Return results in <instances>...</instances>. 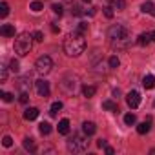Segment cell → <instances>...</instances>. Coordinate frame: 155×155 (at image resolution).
Wrapping results in <instances>:
<instances>
[{
  "label": "cell",
  "instance_id": "cell-1",
  "mask_svg": "<svg viewBox=\"0 0 155 155\" xmlns=\"http://www.w3.org/2000/svg\"><path fill=\"white\" fill-rule=\"evenodd\" d=\"M108 38H110V44L117 49H126L131 42V37H130V31L126 26L122 24H113L110 29H108Z\"/></svg>",
  "mask_w": 155,
  "mask_h": 155
},
{
  "label": "cell",
  "instance_id": "cell-2",
  "mask_svg": "<svg viewBox=\"0 0 155 155\" xmlns=\"http://www.w3.org/2000/svg\"><path fill=\"white\" fill-rule=\"evenodd\" d=\"M86 49V40H84V33L81 31H73L68 35V38L64 40V51L68 57H79L81 53H84Z\"/></svg>",
  "mask_w": 155,
  "mask_h": 155
},
{
  "label": "cell",
  "instance_id": "cell-3",
  "mask_svg": "<svg viewBox=\"0 0 155 155\" xmlns=\"http://www.w3.org/2000/svg\"><path fill=\"white\" fill-rule=\"evenodd\" d=\"M33 35L29 33H20L17 38H15V53L18 57H26L29 51H31V46H33Z\"/></svg>",
  "mask_w": 155,
  "mask_h": 155
},
{
  "label": "cell",
  "instance_id": "cell-4",
  "mask_svg": "<svg viewBox=\"0 0 155 155\" xmlns=\"http://www.w3.org/2000/svg\"><path fill=\"white\" fill-rule=\"evenodd\" d=\"M88 144H90L88 137H84V135H81V133H75V135L69 137V140H68V150L73 151V153H82V151L88 150Z\"/></svg>",
  "mask_w": 155,
  "mask_h": 155
},
{
  "label": "cell",
  "instance_id": "cell-5",
  "mask_svg": "<svg viewBox=\"0 0 155 155\" xmlns=\"http://www.w3.org/2000/svg\"><path fill=\"white\" fill-rule=\"evenodd\" d=\"M51 68H53V60H51V57H48V55L38 57L37 62H35V69H37L38 75H48V73L51 71Z\"/></svg>",
  "mask_w": 155,
  "mask_h": 155
},
{
  "label": "cell",
  "instance_id": "cell-6",
  "mask_svg": "<svg viewBox=\"0 0 155 155\" xmlns=\"http://www.w3.org/2000/svg\"><path fill=\"white\" fill-rule=\"evenodd\" d=\"M126 102H128V106H130L131 110H135V108L140 104V93L135 91V90H131V91L126 95Z\"/></svg>",
  "mask_w": 155,
  "mask_h": 155
},
{
  "label": "cell",
  "instance_id": "cell-7",
  "mask_svg": "<svg viewBox=\"0 0 155 155\" xmlns=\"http://www.w3.org/2000/svg\"><path fill=\"white\" fill-rule=\"evenodd\" d=\"M35 88H37V93L40 97H49V82H46L44 79L37 81L35 82Z\"/></svg>",
  "mask_w": 155,
  "mask_h": 155
},
{
  "label": "cell",
  "instance_id": "cell-8",
  "mask_svg": "<svg viewBox=\"0 0 155 155\" xmlns=\"http://www.w3.org/2000/svg\"><path fill=\"white\" fill-rule=\"evenodd\" d=\"M17 88H18L20 93H29V90H31V79H29V77H22V79L17 82Z\"/></svg>",
  "mask_w": 155,
  "mask_h": 155
},
{
  "label": "cell",
  "instance_id": "cell-9",
  "mask_svg": "<svg viewBox=\"0 0 155 155\" xmlns=\"http://www.w3.org/2000/svg\"><path fill=\"white\" fill-rule=\"evenodd\" d=\"M58 133H60V135H68V133H69V120H68V119L58 120Z\"/></svg>",
  "mask_w": 155,
  "mask_h": 155
},
{
  "label": "cell",
  "instance_id": "cell-10",
  "mask_svg": "<svg viewBox=\"0 0 155 155\" xmlns=\"http://www.w3.org/2000/svg\"><path fill=\"white\" fill-rule=\"evenodd\" d=\"M142 86H144L146 90H153V88H155V77H153V75H146L144 79H142Z\"/></svg>",
  "mask_w": 155,
  "mask_h": 155
},
{
  "label": "cell",
  "instance_id": "cell-11",
  "mask_svg": "<svg viewBox=\"0 0 155 155\" xmlns=\"http://www.w3.org/2000/svg\"><path fill=\"white\" fill-rule=\"evenodd\" d=\"M0 35H4V37H15V28L11 24H4L2 28H0Z\"/></svg>",
  "mask_w": 155,
  "mask_h": 155
},
{
  "label": "cell",
  "instance_id": "cell-12",
  "mask_svg": "<svg viewBox=\"0 0 155 155\" xmlns=\"http://www.w3.org/2000/svg\"><path fill=\"white\" fill-rule=\"evenodd\" d=\"M151 42V33H140L139 38H137V44L139 46H148Z\"/></svg>",
  "mask_w": 155,
  "mask_h": 155
},
{
  "label": "cell",
  "instance_id": "cell-13",
  "mask_svg": "<svg viewBox=\"0 0 155 155\" xmlns=\"http://www.w3.org/2000/svg\"><path fill=\"white\" fill-rule=\"evenodd\" d=\"M38 117V110L37 108H28L26 111H24V119L26 120H35Z\"/></svg>",
  "mask_w": 155,
  "mask_h": 155
},
{
  "label": "cell",
  "instance_id": "cell-14",
  "mask_svg": "<svg viewBox=\"0 0 155 155\" xmlns=\"http://www.w3.org/2000/svg\"><path fill=\"white\" fill-rule=\"evenodd\" d=\"M140 11H142V13H148V15H151V17H155V6H153L151 2H144V4L140 6Z\"/></svg>",
  "mask_w": 155,
  "mask_h": 155
},
{
  "label": "cell",
  "instance_id": "cell-15",
  "mask_svg": "<svg viewBox=\"0 0 155 155\" xmlns=\"http://www.w3.org/2000/svg\"><path fill=\"white\" fill-rule=\"evenodd\" d=\"M82 131H84L86 135H93V133L97 131V126H95L93 122H84V124H82Z\"/></svg>",
  "mask_w": 155,
  "mask_h": 155
},
{
  "label": "cell",
  "instance_id": "cell-16",
  "mask_svg": "<svg viewBox=\"0 0 155 155\" xmlns=\"http://www.w3.org/2000/svg\"><path fill=\"white\" fill-rule=\"evenodd\" d=\"M150 122H151L150 119H148L146 122H140V124L137 126V133H140V135H144V133H148V131H150V128H151V124H150Z\"/></svg>",
  "mask_w": 155,
  "mask_h": 155
},
{
  "label": "cell",
  "instance_id": "cell-17",
  "mask_svg": "<svg viewBox=\"0 0 155 155\" xmlns=\"http://www.w3.org/2000/svg\"><path fill=\"white\" fill-rule=\"evenodd\" d=\"M60 110H62V102L57 101V102L51 104V108H49V115H51V117H57V113H58Z\"/></svg>",
  "mask_w": 155,
  "mask_h": 155
},
{
  "label": "cell",
  "instance_id": "cell-18",
  "mask_svg": "<svg viewBox=\"0 0 155 155\" xmlns=\"http://www.w3.org/2000/svg\"><path fill=\"white\" fill-rule=\"evenodd\" d=\"M24 148H26L28 151H37V146H35V140H33L31 137H26V139H24Z\"/></svg>",
  "mask_w": 155,
  "mask_h": 155
},
{
  "label": "cell",
  "instance_id": "cell-19",
  "mask_svg": "<svg viewBox=\"0 0 155 155\" xmlns=\"http://www.w3.org/2000/svg\"><path fill=\"white\" fill-rule=\"evenodd\" d=\"M102 108H104V110H110V111H119V106H117V102H113V101H104V102H102Z\"/></svg>",
  "mask_w": 155,
  "mask_h": 155
},
{
  "label": "cell",
  "instance_id": "cell-20",
  "mask_svg": "<svg viewBox=\"0 0 155 155\" xmlns=\"http://www.w3.org/2000/svg\"><path fill=\"white\" fill-rule=\"evenodd\" d=\"M82 93H84V97L90 99V97H93V95L97 93V88H95V86H84V88H82Z\"/></svg>",
  "mask_w": 155,
  "mask_h": 155
},
{
  "label": "cell",
  "instance_id": "cell-21",
  "mask_svg": "<svg viewBox=\"0 0 155 155\" xmlns=\"http://www.w3.org/2000/svg\"><path fill=\"white\" fill-rule=\"evenodd\" d=\"M29 9H31V11H35V13H38V11H42V9H44V6H42L40 0H33V2L29 4Z\"/></svg>",
  "mask_w": 155,
  "mask_h": 155
},
{
  "label": "cell",
  "instance_id": "cell-22",
  "mask_svg": "<svg viewBox=\"0 0 155 155\" xmlns=\"http://www.w3.org/2000/svg\"><path fill=\"white\" fill-rule=\"evenodd\" d=\"M124 122H126L128 126H133V124L137 122V117H135V113H126V115H124Z\"/></svg>",
  "mask_w": 155,
  "mask_h": 155
},
{
  "label": "cell",
  "instance_id": "cell-23",
  "mask_svg": "<svg viewBox=\"0 0 155 155\" xmlns=\"http://www.w3.org/2000/svg\"><path fill=\"white\" fill-rule=\"evenodd\" d=\"M38 130H40L42 135H48V133L51 131V124H49V122H40V124H38Z\"/></svg>",
  "mask_w": 155,
  "mask_h": 155
},
{
  "label": "cell",
  "instance_id": "cell-24",
  "mask_svg": "<svg viewBox=\"0 0 155 155\" xmlns=\"http://www.w3.org/2000/svg\"><path fill=\"white\" fill-rule=\"evenodd\" d=\"M8 15H9V6H8V2H2L0 4V17L6 18Z\"/></svg>",
  "mask_w": 155,
  "mask_h": 155
},
{
  "label": "cell",
  "instance_id": "cell-25",
  "mask_svg": "<svg viewBox=\"0 0 155 155\" xmlns=\"http://www.w3.org/2000/svg\"><path fill=\"white\" fill-rule=\"evenodd\" d=\"M108 64H110V68L111 69H115V68H119V64H120V60H119V57H110V60H108Z\"/></svg>",
  "mask_w": 155,
  "mask_h": 155
},
{
  "label": "cell",
  "instance_id": "cell-26",
  "mask_svg": "<svg viewBox=\"0 0 155 155\" xmlns=\"http://www.w3.org/2000/svg\"><path fill=\"white\" fill-rule=\"evenodd\" d=\"M124 6H126V2H124V0H113V9H117V11H122V9H124Z\"/></svg>",
  "mask_w": 155,
  "mask_h": 155
},
{
  "label": "cell",
  "instance_id": "cell-27",
  "mask_svg": "<svg viewBox=\"0 0 155 155\" xmlns=\"http://www.w3.org/2000/svg\"><path fill=\"white\" fill-rule=\"evenodd\" d=\"M9 69H11L13 73H18V69H20V64H18V60H15V58H13V60L9 62Z\"/></svg>",
  "mask_w": 155,
  "mask_h": 155
},
{
  "label": "cell",
  "instance_id": "cell-28",
  "mask_svg": "<svg viewBox=\"0 0 155 155\" xmlns=\"http://www.w3.org/2000/svg\"><path fill=\"white\" fill-rule=\"evenodd\" d=\"M0 81H2V82H6L8 81V68H0Z\"/></svg>",
  "mask_w": 155,
  "mask_h": 155
},
{
  "label": "cell",
  "instance_id": "cell-29",
  "mask_svg": "<svg viewBox=\"0 0 155 155\" xmlns=\"http://www.w3.org/2000/svg\"><path fill=\"white\" fill-rule=\"evenodd\" d=\"M51 9H53V13H55V15H58V17L62 15V6H60V4H53V6H51Z\"/></svg>",
  "mask_w": 155,
  "mask_h": 155
},
{
  "label": "cell",
  "instance_id": "cell-30",
  "mask_svg": "<svg viewBox=\"0 0 155 155\" xmlns=\"http://www.w3.org/2000/svg\"><path fill=\"white\" fill-rule=\"evenodd\" d=\"M2 144H4L6 148H11V144H13V139H11L9 135H6V137L2 139Z\"/></svg>",
  "mask_w": 155,
  "mask_h": 155
},
{
  "label": "cell",
  "instance_id": "cell-31",
  "mask_svg": "<svg viewBox=\"0 0 155 155\" xmlns=\"http://www.w3.org/2000/svg\"><path fill=\"white\" fill-rule=\"evenodd\" d=\"M77 31H81V33H86V31H88V24H86V22H81L79 26H77Z\"/></svg>",
  "mask_w": 155,
  "mask_h": 155
},
{
  "label": "cell",
  "instance_id": "cell-32",
  "mask_svg": "<svg viewBox=\"0 0 155 155\" xmlns=\"http://www.w3.org/2000/svg\"><path fill=\"white\" fill-rule=\"evenodd\" d=\"M33 38H35L37 42H42V40H44V35H42V31H35V33H33Z\"/></svg>",
  "mask_w": 155,
  "mask_h": 155
},
{
  "label": "cell",
  "instance_id": "cell-33",
  "mask_svg": "<svg viewBox=\"0 0 155 155\" xmlns=\"http://www.w3.org/2000/svg\"><path fill=\"white\" fill-rule=\"evenodd\" d=\"M18 101H20L22 104H26V102L29 101V93H20V95H18Z\"/></svg>",
  "mask_w": 155,
  "mask_h": 155
},
{
  "label": "cell",
  "instance_id": "cell-34",
  "mask_svg": "<svg viewBox=\"0 0 155 155\" xmlns=\"http://www.w3.org/2000/svg\"><path fill=\"white\" fill-rule=\"evenodd\" d=\"M104 15H106L108 18H111V17H113V8H110V6H106V8H104Z\"/></svg>",
  "mask_w": 155,
  "mask_h": 155
},
{
  "label": "cell",
  "instance_id": "cell-35",
  "mask_svg": "<svg viewBox=\"0 0 155 155\" xmlns=\"http://www.w3.org/2000/svg\"><path fill=\"white\" fill-rule=\"evenodd\" d=\"M73 15H75V17H81V15H82L81 6H75V8H73Z\"/></svg>",
  "mask_w": 155,
  "mask_h": 155
},
{
  "label": "cell",
  "instance_id": "cell-36",
  "mask_svg": "<svg viewBox=\"0 0 155 155\" xmlns=\"http://www.w3.org/2000/svg\"><path fill=\"white\" fill-rule=\"evenodd\" d=\"M2 99H4L6 102H11V101H13V95H11V93H2Z\"/></svg>",
  "mask_w": 155,
  "mask_h": 155
},
{
  "label": "cell",
  "instance_id": "cell-37",
  "mask_svg": "<svg viewBox=\"0 0 155 155\" xmlns=\"http://www.w3.org/2000/svg\"><path fill=\"white\" fill-rule=\"evenodd\" d=\"M97 146H99V148H106V146H108V142H106L104 139H101V140H97Z\"/></svg>",
  "mask_w": 155,
  "mask_h": 155
},
{
  "label": "cell",
  "instance_id": "cell-38",
  "mask_svg": "<svg viewBox=\"0 0 155 155\" xmlns=\"http://www.w3.org/2000/svg\"><path fill=\"white\" fill-rule=\"evenodd\" d=\"M104 150H106V153H108V155H113V153H115V150H113L111 146H106Z\"/></svg>",
  "mask_w": 155,
  "mask_h": 155
},
{
  "label": "cell",
  "instance_id": "cell-39",
  "mask_svg": "<svg viewBox=\"0 0 155 155\" xmlns=\"http://www.w3.org/2000/svg\"><path fill=\"white\" fill-rule=\"evenodd\" d=\"M51 31H53V33H58L60 29H58V26H57V24H51Z\"/></svg>",
  "mask_w": 155,
  "mask_h": 155
},
{
  "label": "cell",
  "instance_id": "cell-40",
  "mask_svg": "<svg viewBox=\"0 0 155 155\" xmlns=\"http://www.w3.org/2000/svg\"><path fill=\"white\" fill-rule=\"evenodd\" d=\"M151 40H153V42H155V31H153V33H151Z\"/></svg>",
  "mask_w": 155,
  "mask_h": 155
},
{
  "label": "cell",
  "instance_id": "cell-41",
  "mask_svg": "<svg viewBox=\"0 0 155 155\" xmlns=\"http://www.w3.org/2000/svg\"><path fill=\"white\" fill-rule=\"evenodd\" d=\"M84 2H91V0H84Z\"/></svg>",
  "mask_w": 155,
  "mask_h": 155
}]
</instances>
